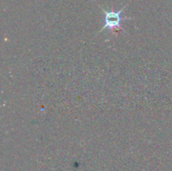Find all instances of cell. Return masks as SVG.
Returning a JSON list of instances; mask_svg holds the SVG:
<instances>
[{
	"label": "cell",
	"instance_id": "cell-1",
	"mask_svg": "<svg viewBox=\"0 0 172 171\" xmlns=\"http://www.w3.org/2000/svg\"><path fill=\"white\" fill-rule=\"evenodd\" d=\"M127 5L128 4L124 5L121 10H118V11H114V10L108 11V10H105L104 9L100 7L104 14V24H103V27L99 30V32L97 34L102 33L104 29H107L109 31H114L116 29H119L126 33V31L123 29L121 24L124 20L131 19V18H129V17H122V13L124 10L125 8L127 7Z\"/></svg>",
	"mask_w": 172,
	"mask_h": 171
}]
</instances>
